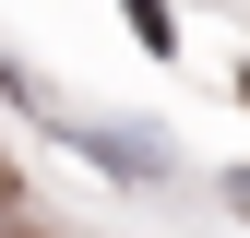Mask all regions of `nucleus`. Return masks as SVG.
Masks as SVG:
<instances>
[{"instance_id": "nucleus-1", "label": "nucleus", "mask_w": 250, "mask_h": 238, "mask_svg": "<svg viewBox=\"0 0 250 238\" xmlns=\"http://www.w3.org/2000/svg\"><path fill=\"white\" fill-rule=\"evenodd\" d=\"M119 12H131V36H143L155 60H179V12H167V0H119Z\"/></svg>"}, {"instance_id": "nucleus-2", "label": "nucleus", "mask_w": 250, "mask_h": 238, "mask_svg": "<svg viewBox=\"0 0 250 238\" xmlns=\"http://www.w3.org/2000/svg\"><path fill=\"white\" fill-rule=\"evenodd\" d=\"M227 202H238V215H250V167H227Z\"/></svg>"}, {"instance_id": "nucleus-3", "label": "nucleus", "mask_w": 250, "mask_h": 238, "mask_svg": "<svg viewBox=\"0 0 250 238\" xmlns=\"http://www.w3.org/2000/svg\"><path fill=\"white\" fill-rule=\"evenodd\" d=\"M238 96H250V72H238Z\"/></svg>"}]
</instances>
